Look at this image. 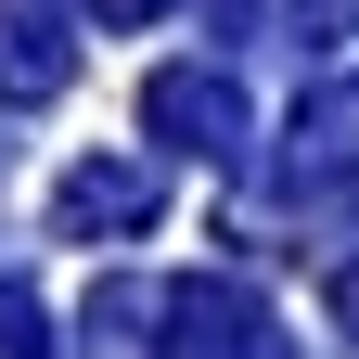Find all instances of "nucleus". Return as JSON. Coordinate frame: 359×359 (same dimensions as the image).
<instances>
[{
	"instance_id": "20e7f679",
	"label": "nucleus",
	"mask_w": 359,
	"mask_h": 359,
	"mask_svg": "<svg viewBox=\"0 0 359 359\" xmlns=\"http://www.w3.org/2000/svg\"><path fill=\"white\" fill-rule=\"evenodd\" d=\"M334 180H359V77H321L283 128V193H334Z\"/></svg>"
},
{
	"instance_id": "0eeeda50",
	"label": "nucleus",
	"mask_w": 359,
	"mask_h": 359,
	"mask_svg": "<svg viewBox=\"0 0 359 359\" xmlns=\"http://www.w3.org/2000/svg\"><path fill=\"white\" fill-rule=\"evenodd\" d=\"M0 359H52V308L26 269H0Z\"/></svg>"
},
{
	"instance_id": "7ed1b4c3",
	"label": "nucleus",
	"mask_w": 359,
	"mask_h": 359,
	"mask_svg": "<svg viewBox=\"0 0 359 359\" xmlns=\"http://www.w3.org/2000/svg\"><path fill=\"white\" fill-rule=\"evenodd\" d=\"M154 359H283V321L244 283H167V346Z\"/></svg>"
},
{
	"instance_id": "f03ea898",
	"label": "nucleus",
	"mask_w": 359,
	"mask_h": 359,
	"mask_svg": "<svg viewBox=\"0 0 359 359\" xmlns=\"http://www.w3.org/2000/svg\"><path fill=\"white\" fill-rule=\"evenodd\" d=\"M154 205H167V180L142 154H77L65 193H52V231L65 244H128V231H154Z\"/></svg>"
},
{
	"instance_id": "f257e3e1",
	"label": "nucleus",
	"mask_w": 359,
	"mask_h": 359,
	"mask_svg": "<svg viewBox=\"0 0 359 359\" xmlns=\"http://www.w3.org/2000/svg\"><path fill=\"white\" fill-rule=\"evenodd\" d=\"M142 128H154L167 154H193V167H231V154L257 142L231 65H154V77H142Z\"/></svg>"
},
{
	"instance_id": "423d86ee",
	"label": "nucleus",
	"mask_w": 359,
	"mask_h": 359,
	"mask_svg": "<svg viewBox=\"0 0 359 359\" xmlns=\"http://www.w3.org/2000/svg\"><path fill=\"white\" fill-rule=\"evenodd\" d=\"M154 334H167V283H90L77 359H154Z\"/></svg>"
},
{
	"instance_id": "1a4fd4ad",
	"label": "nucleus",
	"mask_w": 359,
	"mask_h": 359,
	"mask_svg": "<svg viewBox=\"0 0 359 359\" xmlns=\"http://www.w3.org/2000/svg\"><path fill=\"white\" fill-rule=\"evenodd\" d=\"M167 0H90V26H154Z\"/></svg>"
},
{
	"instance_id": "9d476101",
	"label": "nucleus",
	"mask_w": 359,
	"mask_h": 359,
	"mask_svg": "<svg viewBox=\"0 0 359 359\" xmlns=\"http://www.w3.org/2000/svg\"><path fill=\"white\" fill-rule=\"evenodd\" d=\"M334 321L359 334V257H334Z\"/></svg>"
},
{
	"instance_id": "6e6552de",
	"label": "nucleus",
	"mask_w": 359,
	"mask_h": 359,
	"mask_svg": "<svg viewBox=\"0 0 359 359\" xmlns=\"http://www.w3.org/2000/svg\"><path fill=\"white\" fill-rule=\"evenodd\" d=\"M283 26H308V39H346V26H359V0H283Z\"/></svg>"
},
{
	"instance_id": "39448f33",
	"label": "nucleus",
	"mask_w": 359,
	"mask_h": 359,
	"mask_svg": "<svg viewBox=\"0 0 359 359\" xmlns=\"http://www.w3.org/2000/svg\"><path fill=\"white\" fill-rule=\"evenodd\" d=\"M77 77V13L65 0H0V103H52Z\"/></svg>"
}]
</instances>
